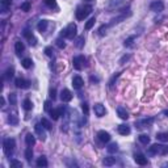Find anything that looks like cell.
<instances>
[{"mask_svg": "<svg viewBox=\"0 0 168 168\" xmlns=\"http://www.w3.org/2000/svg\"><path fill=\"white\" fill-rule=\"evenodd\" d=\"M83 84H84V82H83V79H82V76H74V79H72V85H74V88L75 89H80L83 87Z\"/></svg>", "mask_w": 168, "mask_h": 168, "instance_id": "8fae6325", "label": "cell"}, {"mask_svg": "<svg viewBox=\"0 0 168 168\" xmlns=\"http://www.w3.org/2000/svg\"><path fill=\"white\" fill-rule=\"evenodd\" d=\"M84 63H85V58H84L83 55H78V57H75L74 59H72V66H74V68L78 70V71H80V70L83 68Z\"/></svg>", "mask_w": 168, "mask_h": 168, "instance_id": "277c9868", "label": "cell"}, {"mask_svg": "<svg viewBox=\"0 0 168 168\" xmlns=\"http://www.w3.org/2000/svg\"><path fill=\"white\" fill-rule=\"evenodd\" d=\"M15 84L17 88H29V82L25 79H21V78H17V79L15 80Z\"/></svg>", "mask_w": 168, "mask_h": 168, "instance_id": "7c38bea8", "label": "cell"}, {"mask_svg": "<svg viewBox=\"0 0 168 168\" xmlns=\"http://www.w3.org/2000/svg\"><path fill=\"white\" fill-rule=\"evenodd\" d=\"M150 9L154 11V12H162V11L164 9L163 1H160V0H158V1H152L150 4Z\"/></svg>", "mask_w": 168, "mask_h": 168, "instance_id": "52a82bcc", "label": "cell"}, {"mask_svg": "<svg viewBox=\"0 0 168 168\" xmlns=\"http://www.w3.org/2000/svg\"><path fill=\"white\" fill-rule=\"evenodd\" d=\"M134 160H135V163L139 164V166H146L147 164V158L143 154H135V155H134Z\"/></svg>", "mask_w": 168, "mask_h": 168, "instance_id": "9c48e42d", "label": "cell"}, {"mask_svg": "<svg viewBox=\"0 0 168 168\" xmlns=\"http://www.w3.org/2000/svg\"><path fill=\"white\" fill-rule=\"evenodd\" d=\"M164 114H166V116L168 117V110H166V112H164Z\"/></svg>", "mask_w": 168, "mask_h": 168, "instance_id": "681fc988", "label": "cell"}, {"mask_svg": "<svg viewBox=\"0 0 168 168\" xmlns=\"http://www.w3.org/2000/svg\"><path fill=\"white\" fill-rule=\"evenodd\" d=\"M49 113H50V117H51L54 121H57V120H59V117L62 116V109H51Z\"/></svg>", "mask_w": 168, "mask_h": 168, "instance_id": "9a60e30c", "label": "cell"}, {"mask_svg": "<svg viewBox=\"0 0 168 168\" xmlns=\"http://www.w3.org/2000/svg\"><path fill=\"white\" fill-rule=\"evenodd\" d=\"M45 4H46L47 7H50V8H55V7H57L55 0H45Z\"/></svg>", "mask_w": 168, "mask_h": 168, "instance_id": "8d00e7d4", "label": "cell"}, {"mask_svg": "<svg viewBox=\"0 0 168 168\" xmlns=\"http://www.w3.org/2000/svg\"><path fill=\"white\" fill-rule=\"evenodd\" d=\"M30 9V3L29 1H25L21 4V11H24V12H29Z\"/></svg>", "mask_w": 168, "mask_h": 168, "instance_id": "e575fe53", "label": "cell"}, {"mask_svg": "<svg viewBox=\"0 0 168 168\" xmlns=\"http://www.w3.org/2000/svg\"><path fill=\"white\" fill-rule=\"evenodd\" d=\"M8 100H9L11 105H16L17 104V96H16V93H9V96H8Z\"/></svg>", "mask_w": 168, "mask_h": 168, "instance_id": "d4e9b609", "label": "cell"}, {"mask_svg": "<svg viewBox=\"0 0 168 168\" xmlns=\"http://www.w3.org/2000/svg\"><path fill=\"white\" fill-rule=\"evenodd\" d=\"M46 28H47V20H41L40 22H38V25H37L38 32L43 33L45 30H46Z\"/></svg>", "mask_w": 168, "mask_h": 168, "instance_id": "44dd1931", "label": "cell"}, {"mask_svg": "<svg viewBox=\"0 0 168 168\" xmlns=\"http://www.w3.org/2000/svg\"><path fill=\"white\" fill-rule=\"evenodd\" d=\"M61 100H62L63 103H68L72 100V93L68 91V89H63L62 92H61Z\"/></svg>", "mask_w": 168, "mask_h": 168, "instance_id": "30bf717a", "label": "cell"}, {"mask_svg": "<svg viewBox=\"0 0 168 168\" xmlns=\"http://www.w3.org/2000/svg\"><path fill=\"white\" fill-rule=\"evenodd\" d=\"M61 36H62V37L68 38V40H72V38L76 36V25H75L74 22L68 24L66 29H63L62 32H61Z\"/></svg>", "mask_w": 168, "mask_h": 168, "instance_id": "6da1fadb", "label": "cell"}, {"mask_svg": "<svg viewBox=\"0 0 168 168\" xmlns=\"http://www.w3.org/2000/svg\"><path fill=\"white\" fill-rule=\"evenodd\" d=\"M24 49H25V47H24V43H22L21 41H17V42L15 43V51H16V54H17V55H21L22 51H24Z\"/></svg>", "mask_w": 168, "mask_h": 168, "instance_id": "e0dca14e", "label": "cell"}, {"mask_svg": "<svg viewBox=\"0 0 168 168\" xmlns=\"http://www.w3.org/2000/svg\"><path fill=\"white\" fill-rule=\"evenodd\" d=\"M25 142H26L28 146H34V143H36L34 135H32V134H26V137H25Z\"/></svg>", "mask_w": 168, "mask_h": 168, "instance_id": "ffe728a7", "label": "cell"}, {"mask_svg": "<svg viewBox=\"0 0 168 168\" xmlns=\"http://www.w3.org/2000/svg\"><path fill=\"white\" fill-rule=\"evenodd\" d=\"M50 97H51L53 100L57 97V91H55V89H51V91H50Z\"/></svg>", "mask_w": 168, "mask_h": 168, "instance_id": "f6af8a7d", "label": "cell"}, {"mask_svg": "<svg viewBox=\"0 0 168 168\" xmlns=\"http://www.w3.org/2000/svg\"><path fill=\"white\" fill-rule=\"evenodd\" d=\"M103 163H104L105 166H113V164L116 163V159L112 158V156H109V158H105L104 159V162H103Z\"/></svg>", "mask_w": 168, "mask_h": 168, "instance_id": "83f0119b", "label": "cell"}, {"mask_svg": "<svg viewBox=\"0 0 168 168\" xmlns=\"http://www.w3.org/2000/svg\"><path fill=\"white\" fill-rule=\"evenodd\" d=\"M167 154H168V146L167 147L164 146V155H167Z\"/></svg>", "mask_w": 168, "mask_h": 168, "instance_id": "c3c4849f", "label": "cell"}, {"mask_svg": "<svg viewBox=\"0 0 168 168\" xmlns=\"http://www.w3.org/2000/svg\"><path fill=\"white\" fill-rule=\"evenodd\" d=\"M21 64H22V67H24V68H30V67H32V64H33V61L30 59V58H24V59H22V62H21Z\"/></svg>", "mask_w": 168, "mask_h": 168, "instance_id": "603a6c76", "label": "cell"}, {"mask_svg": "<svg viewBox=\"0 0 168 168\" xmlns=\"http://www.w3.org/2000/svg\"><path fill=\"white\" fill-rule=\"evenodd\" d=\"M57 46L59 47V49H64V47H66V43H64L62 40H57Z\"/></svg>", "mask_w": 168, "mask_h": 168, "instance_id": "ab89813d", "label": "cell"}, {"mask_svg": "<svg viewBox=\"0 0 168 168\" xmlns=\"http://www.w3.org/2000/svg\"><path fill=\"white\" fill-rule=\"evenodd\" d=\"M106 150H108V152H110V154L112 152H116V151L118 150V146H117V143H110Z\"/></svg>", "mask_w": 168, "mask_h": 168, "instance_id": "1f68e13d", "label": "cell"}, {"mask_svg": "<svg viewBox=\"0 0 168 168\" xmlns=\"http://www.w3.org/2000/svg\"><path fill=\"white\" fill-rule=\"evenodd\" d=\"M156 139L160 142H168V133H158L156 134Z\"/></svg>", "mask_w": 168, "mask_h": 168, "instance_id": "7402d4cb", "label": "cell"}, {"mask_svg": "<svg viewBox=\"0 0 168 168\" xmlns=\"http://www.w3.org/2000/svg\"><path fill=\"white\" fill-rule=\"evenodd\" d=\"M45 109H46V110H51V109H50V101H45Z\"/></svg>", "mask_w": 168, "mask_h": 168, "instance_id": "bcb514c9", "label": "cell"}, {"mask_svg": "<svg viewBox=\"0 0 168 168\" xmlns=\"http://www.w3.org/2000/svg\"><path fill=\"white\" fill-rule=\"evenodd\" d=\"M129 59V55H125V57L124 58H122V59L121 61H120V63H124L125 62V61H127Z\"/></svg>", "mask_w": 168, "mask_h": 168, "instance_id": "7dc6e473", "label": "cell"}, {"mask_svg": "<svg viewBox=\"0 0 168 168\" xmlns=\"http://www.w3.org/2000/svg\"><path fill=\"white\" fill-rule=\"evenodd\" d=\"M152 122H154V120H152V118H148V120L146 118V120H142V121L139 122V124H141V125H151Z\"/></svg>", "mask_w": 168, "mask_h": 168, "instance_id": "f35d334b", "label": "cell"}, {"mask_svg": "<svg viewBox=\"0 0 168 168\" xmlns=\"http://www.w3.org/2000/svg\"><path fill=\"white\" fill-rule=\"evenodd\" d=\"M41 124H42V126H43L45 129H46V130H50V129H51V124H50L49 120L42 118V120H41Z\"/></svg>", "mask_w": 168, "mask_h": 168, "instance_id": "f1b7e54d", "label": "cell"}, {"mask_svg": "<svg viewBox=\"0 0 168 168\" xmlns=\"http://www.w3.org/2000/svg\"><path fill=\"white\" fill-rule=\"evenodd\" d=\"M117 114H118V117L121 120H127L129 118L127 110H126L125 108H122V106H118V108H117Z\"/></svg>", "mask_w": 168, "mask_h": 168, "instance_id": "5bb4252c", "label": "cell"}, {"mask_svg": "<svg viewBox=\"0 0 168 168\" xmlns=\"http://www.w3.org/2000/svg\"><path fill=\"white\" fill-rule=\"evenodd\" d=\"M32 108H33L32 101H30L29 99L24 100V109H25V110H30V109H32Z\"/></svg>", "mask_w": 168, "mask_h": 168, "instance_id": "d6a6232c", "label": "cell"}, {"mask_svg": "<svg viewBox=\"0 0 168 168\" xmlns=\"http://www.w3.org/2000/svg\"><path fill=\"white\" fill-rule=\"evenodd\" d=\"M95 22H96V19H95V17L89 19V20L87 21L85 26H84V28H85V30H89V29H91V28H92V26H93V25H95Z\"/></svg>", "mask_w": 168, "mask_h": 168, "instance_id": "4316f807", "label": "cell"}, {"mask_svg": "<svg viewBox=\"0 0 168 168\" xmlns=\"http://www.w3.org/2000/svg\"><path fill=\"white\" fill-rule=\"evenodd\" d=\"M34 130H36L37 135L40 137L42 141H45V139H46V133H45V130H46V129L42 126V124H37V125H36L34 126Z\"/></svg>", "mask_w": 168, "mask_h": 168, "instance_id": "ba28073f", "label": "cell"}, {"mask_svg": "<svg viewBox=\"0 0 168 168\" xmlns=\"http://www.w3.org/2000/svg\"><path fill=\"white\" fill-rule=\"evenodd\" d=\"M104 30H106V25H103V26L101 28H100V29H99V34L100 36H104Z\"/></svg>", "mask_w": 168, "mask_h": 168, "instance_id": "ee69618b", "label": "cell"}, {"mask_svg": "<svg viewBox=\"0 0 168 168\" xmlns=\"http://www.w3.org/2000/svg\"><path fill=\"white\" fill-rule=\"evenodd\" d=\"M82 109H83V112H84V114H88V104H87V103H84V104H82Z\"/></svg>", "mask_w": 168, "mask_h": 168, "instance_id": "60d3db41", "label": "cell"}, {"mask_svg": "<svg viewBox=\"0 0 168 168\" xmlns=\"http://www.w3.org/2000/svg\"><path fill=\"white\" fill-rule=\"evenodd\" d=\"M83 43H84V37H79V38H78V43H76V46H78V47H82V46H83Z\"/></svg>", "mask_w": 168, "mask_h": 168, "instance_id": "b9f144b4", "label": "cell"}, {"mask_svg": "<svg viewBox=\"0 0 168 168\" xmlns=\"http://www.w3.org/2000/svg\"><path fill=\"white\" fill-rule=\"evenodd\" d=\"M139 142L143 145H148L150 143V138L147 135H145V134H142V135H139Z\"/></svg>", "mask_w": 168, "mask_h": 168, "instance_id": "f546056e", "label": "cell"}, {"mask_svg": "<svg viewBox=\"0 0 168 168\" xmlns=\"http://www.w3.org/2000/svg\"><path fill=\"white\" fill-rule=\"evenodd\" d=\"M118 133L121 134V135H127V134H130V127H129L127 125H120Z\"/></svg>", "mask_w": 168, "mask_h": 168, "instance_id": "ac0fdd59", "label": "cell"}, {"mask_svg": "<svg viewBox=\"0 0 168 168\" xmlns=\"http://www.w3.org/2000/svg\"><path fill=\"white\" fill-rule=\"evenodd\" d=\"M91 12H92V7H91V5L80 7L79 9L76 11V19H78L79 21H82V20H84V19H85Z\"/></svg>", "mask_w": 168, "mask_h": 168, "instance_id": "3957f363", "label": "cell"}, {"mask_svg": "<svg viewBox=\"0 0 168 168\" xmlns=\"http://www.w3.org/2000/svg\"><path fill=\"white\" fill-rule=\"evenodd\" d=\"M148 154L150 155H156V154L164 155V146H162V145H152L150 147V150H148Z\"/></svg>", "mask_w": 168, "mask_h": 168, "instance_id": "5b68a950", "label": "cell"}, {"mask_svg": "<svg viewBox=\"0 0 168 168\" xmlns=\"http://www.w3.org/2000/svg\"><path fill=\"white\" fill-rule=\"evenodd\" d=\"M3 148H4V154H5V155H7V156H11V155L13 154V150H15V139H12V138L4 139Z\"/></svg>", "mask_w": 168, "mask_h": 168, "instance_id": "7a4b0ae2", "label": "cell"}, {"mask_svg": "<svg viewBox=\"0 0 168 168\" xmlns=\"http://www.w3.org/2000/svg\"><path fill=\"white\" fill-rule=\"evenodd\" d=\"M24 37L25 38H28V41H29V43L32 45V46H34L36 45V38H34V36L32 34V32H29V30H24Z\"/></svg>", "mask_w": 168, "mask_h": 168, "instance_id": "2e32d148", "label": "cell"}, {"mask_svg": "<svg viewBox=\"0 0 168 168\" xmlns=\"http://www.w3.org/2000/svg\"><path fill=\"white\" fill-rule=\"evenodd\" d=\"M45 53H46L47 57H51V55H53V50H51V47H46V49H45Z\"/></svg>", "mask_w": 168, "mask_h": 168, "instance_id": "7bdbcfd3", "label": "cell"}, {"mask_svg": "<svg viewBox=\"0 0 168 168\" xmlns=\"http://www.w3.org/2000/svg\"><path fill=\"white\" fill-rule=\"evenodd\" d=\"M13 72H15V70H13V67H9V68L5 71V75H4V78L5 79H11V78L13 76Z\"/></svg>", "mask_w": 168, "mask_h": 168, "instance_id": "4dcf8cb0", "label": "cell"}, {"mask_svg": "<svg viewBox=\"0 0 168 168\" xmlns=\"http://www.w3.org/2000/svg\"><path fill=\"white\" fill-rule=\"evenodd\" d=\"M134 40H135V37H134V36H131V37H129L127 40H125V43L124 45H125L126 47H130L131 45H133V41Z\"/></svg>", "mask_w": 168, "mask_h": 168, "instance_id": "d590c367", "label": "cell"}, {"mask_svg": "<svg viewBox=\"0 0 168 168\" xmlns=\"http://www.w3.org/2000/svg\"><path fill=\"white\" fill-rule=\"evenodd\" d=\"M87 1H92V0H87Z\"/></svg>", "mask_w": 168, "mask_h": 168, "instance_id": "f907efd6", "label": "cell"}, {"mask_svg": "<svg viewBox=\"0 0 168 168\" xmlns=\"http://www.w3.org/2000/svg\"><path fill=\"white\" fill-rule=\"evenodd\" d=\"M11 167H17V168H21L22 167V163L21 162H19V160H11Z\"/></svg>", "mask_w": 168, "mask_h": 168, "instance_id": "74e56055", "label": "cell"}, {"mask_svg": "<svg viewBox=\"0 0 168 168\" xmlns=\"http://www.w3.org/2000/svg\"><path fill=\"white\" fill-rule=\"evenodd\" d=\"M37 166H38V167H47V160H46V158H45V156H41V158H38Z\"/></svg>", "mask_w": 168, "mask_h": 168, "instance_id": "484cf974", "label": "cell"}, {"mask_svg": "<svg viewBox=\"0 0 168 168\" xmlns=\"http://www.w3.org/2000/svg\"><path fill=\"white\" fill-rule=\"evenodd\" d=\"M93 110H95V114H96L97 117H104L106 114V109L103 104H95Z\"/></svg>", "mask_w": 168, "mask_h": 168, "instance_id": "8992f818", "label": "cell"}, {"mask_svg": "<svg viewBox=\"0 0 168 168\" xmlns=\"http://www.w3.org/2000/svg\"><path fill=\"white\" fill-rule=\"evenodd\" d=\"M97 137H99V139L101 142H109L110 141V135H109V133H106L105 130H101V131H99V133H97Z\"/></svg>", "mask_w": 168, "mask_h": 168, "instance_id": "4fadbf2b", "label": "cell"}, {"mask_svg": "<svg viewBox=\"0 0 168 168\" xmlns=\"http://www.w3.org/2000/svg\"><path fill=\"white\" fill-rule=\"evenodd\" d=\"M8 121H9L12 125H16V124H17V122H19V118H17V116H16V113H13L12 116L9 114V118H8Z\"/></svg>", "mask_w": 168, "mask_h": 168, "instance_id": "836d02e7", "label": "cell"}, {"mask_svg": "<svg viewBox=\"0 0 168 168\" xmlns=\"http://www.w3.org/2000/svg\"><path fill=\"white\" fill-rule=\"evenodd\" d=\"M11 4H12V0H1V12L3 13L7 12L11 8Z\"/></svg>", "mask_w": 168, "mask_h": 168, "instance_id": "d6986e66", "label": "cell"}, {"mask_svg": "<svg viewBox=\"0 0 168 168\" xmlns=\"http://www.w3.org/2000/svg\"><path fill=\"white\" fill-rule=\"evenodd\" d=\"M25 158H26V160L28 162H30L32 160V158H33V150H32V146H29L25 150Z\"/></svg>", "mask_w": 168, "mask_h": 168, "instance_id": "cb8c5ba5", "label": "cell"}]
</instances>
